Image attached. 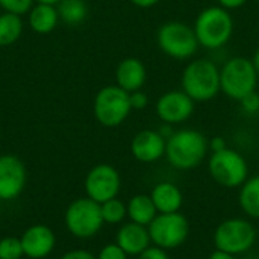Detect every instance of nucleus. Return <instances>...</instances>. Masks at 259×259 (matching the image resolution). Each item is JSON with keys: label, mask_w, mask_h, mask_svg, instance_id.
<instances>
[{"label": "nucleus", "mask_w": 259, "mask_h": 259, "mask_svg": "<svg viewBox=\"0 0 259 259\" xmlns=\"http://www.w3.org/2000/svg\"><path fill=\"white\" fill-rule=\"evenodd\" d=\"M209 152V140L196 129H179L167 140L165 159L176 170L199 167Z\"/></svg>", "instance_id": "obj_1"}, {"label": "nucleus", "mask_w": 259, "mask_h": 259, "mask_svg": "<svg viewBox=\"0 0 259 259\" xmlns=\"http://www.w3.org/2000/svg\"><path fill=\"white\" fill-rule=\"evenodd\" d=\"M181 90L196 103H205L220 93V67L209 58L191 59L181 76Z\"/></svg>", "instance_id": "obj_2"}, {"label": "nucleus", "mask_w": 259, "mask_h": 259, "mask_svg": "<svg viewBox=\"0 0 259 259\" xmlns=\"http://www.w3.org/2000/svg\"><path fill=\"white\" fill-rule=\"evenodd\" d=\"M193 29L202 49L220 50L231 41L235 24L231 11L214 5L197 14Z\"/></svg>", "instance_id": "obj_3"}, {"label": "nucleus", "mask_w": 259, "mask_h": 259, "mask_svg": "<svg viewBox=\"0 0 259 259\" xmlns=\"http://www.w3.org/2000/svg\"><path fill=\"white\" fill-rule=\"evenodd\" d=\"M258 73L250 58L232 56L220 67V93L240 102L258 88Z\"/></svg>", "instance_id": "obj_4"}, {"label": "nucleus", "mask_w": 259, "mask_h": 259, "mask_svg": "<svg viewBox=\"0 0 259 259\" xmlns=\"http://www.w3.org/2000/svg\"><path fill=\"white\" fill-rule=\"evenodd\" d=\"M156 44L164 55L176 61H190L200 49L193 26L179 20H170L159 26Z\"/></svg>", "instance_id": "obj_5"}, {"label": "nucleus", "mask_w": 259, "mask_h": 259, "mask_svg": "<svg viewBox=\"0 0 259 259\" xmlns=\"http://www.w3.org/2000/svg\"><path fill=\"white\" fill-rule=\"evenodd\" d=\"M64 223L67 231L79 240H90L96 237L105 225L100 203L90 197L73 200L65 209Z\"/></svg>", "instance_id": "obj_6"}, {"label": "nucleus", "mask_w": 259, "mask_h": 259, "mask_svg": "<svg viewBox=\"0 0 259 259\" xmlns=\"http://www.w3.org/2000/svg\"><path fill=\"white\" fill-rule=\"evenodd\" d=\"M129 93L118 85L103 87L94 99V117L105 127H117L132 112Z\"/></svg>", "instance_id": "obj_7"}, {"label": "nucleus", "mask_w": 259, "mask_h": 259, "mask_svg": "<svg viewBox=\"0 0 259 259\" xmlns=\"http://www.w3.org/2000/svg\"><path fill=\"white\" fill-rule=\"evenodd\" d=\"M208 170L211 178L223 188H238L249 179V164L246 158L229 147L211 155Z\"/></svg>", "instance_id": "obj_8"}, {"label": "nucleus", "mask_w": 259, "mask_h": 259, "mask_svg": "<svg viewBox=\"0 0 259 259\" xmlns=\"http://www.w3.org/2000/svg\"><path fill=\"white\" fill-rule=\"evenodd\" d=\"M256 241V229L246 219H228L222 222L214 232V246L217 250L234 256L249 252Z\"/></svg>", "instance_id": "obj_9"}, {"label": "nucleus", "mask_w": 259, "mask_h": 259, "mask_svg": "<svg viewBox=\"0 0 259 259\" xmlns=\"http://www.w3.org/2000/svg\"><path fill=\"white\" fill-rule=\"evenodd\" d=\"M147 229L153 246L167 252L181 247L190 235V223L181 212L158 214Z\"/></svg>", "instance_id": "obj_10"}, {"label": "nucleus", "mask_w": 259, "mask_h": 259, "mask_svg": "<svg viewBox=\"0 0 259 259\" xmlns=\"http://www.w3.org/2000/svg\"><path fill=\"white\" fill-rule=\"evenodd\" d=\"M83 187L87 197L97 203H103L118 196L121 188V178L117 168L112 165L97 164L87 173Z\"/></svg>", "instance_id": "obj_11"}, {"label": "nucleus", "mask_w": 259, "mask_h": 259, "mask_svg": "<svg viewBox=\"0 0 259 259\" xmlns=\"http://www.w3.org/2000/svg\"><path fill=\"white\" fill-rule=\"evenodd\" d=\"M194 108L196 102L187 93L182 90H171L158 97L155 112L162 123L178 126L191 118Z\"/></svg>", "instance_id": "obj_12"}, {"label": "nucleus", "mask_w": 259, "mask_h": 259, "mask_svg": "<svg viewBox=\"0 0 259 259\" xmlns=\"http://www.w3.org/2000/svg\"><path fill=\"white\" fill-rule=\"evenodd\" d=\"M26 187V167L14 155L0 156V200H15Z\"/></svg>", "instance_id": "obj_13"}, {"label": "nucleus", "mask_w": 259, "mask_h": 259, "mask_svg": "<svg viewBox=\"0 0 259 259\" xmlns=\"http://www.w3.org/2000/svg\"><path fill=\"white\" fill-rule=\"evenodd\" d=\"M167 140L158 132V129L140 131L131 143L132 156L143 164H153L165 156Z\"/></svg>", "instance_id": "obj_14"}, {"label": "nucleus", "mask_w": 259, "mask_h": 259, "mask_svg": "<svg viewBox=\"0 0 259 259\" xmlns=\"http://www.w3.org/2000/svg\"><path fill=\"white\" fill-rule=\"evenodd\" d=\"M20 241L24 256L30 259L49 256L56 246V237L53 231L46 225H33L27 228L20 237Z\"/></svg>", "instance_id": "obj_15"}, {"label": "nucleus", "mask_w": 259, "mask_h": 259, "mask_svg": "<svg viewBox=\"0 0 259 259\" xmlns=\"http://www.w3.org/2000/svg\"><path fill=\"white\" fill-rule=\"evenodd\" d=\"M115 243L127 253V256H138L150 247L152 240L147 226L129 222L121 225L117 231Z\"/></svg>", "instance_id": "obj_16"}, {"label": "nucleus", "mask_w": 259, "mask_h": 259, "mask_svg": "<svg viewBox=\"0 0 259 259\" xmlns=\"http://www.w3.org/2000/svg\"><path fill=\"white\" fill-rule=\"evenodd\" d=\"M147 79V70L141 59L138 58H124L115 70V85L127 91L129 94L134 91L143 90Z\"/></svg>", "instance_id": "obj_17"}, {"label": "nucleus", "mask_w": 259, "mask_h": 259, "mask_svg": "<svg viewBox=\"0 0 259 259\" xmlns=\"http://www.w3.org/2000/svg\"><path fill=\"white\" fill-rule=\"evenodd\" d=\"M150 197L158 209V214L179 212L184 203V194L173 182H159L152 188Z\"/></svg>", "instance_id": "obj_18"}, {"label": "nucleus", "mask_w": 259, "mask_h": 259, "mask_svg": "<svg viewBox=\"0 0 259 259\" xmlns=\"http://www.w3.org/2000/svg\"><path fill=\"white\" fill-rule=\"evenodd\" d=\"M59 21V14L55 5L36 3L29 11V26L36 33H50Z\"/></svg>", "instance_id": "obj_19"}, {"label": "nucleus", "mask_w": 259, "mask_h": 259, "mask_svg": "<svg viewBox=\"0 0 259 259\" xmlns=\"http://www.w3.org/2000/svg\"><path fill=\"white\" fill-rule=\"evenodd\" d=\"M127 217L131 222L149 226L158 215V209L150 197V194H135L127 202Z\"/></svg>", "instance_id": "obj_20"}, {"label": "nucleus", "mask_w": 259, "mask_h": 259, "mask_svg": "<svg viewBox=\"0 0 259 259\" xmlns=\"http://www.w3.org/2000/svg\"><path fill=\"white\" fill-rule=\"evenodd\" d=\"M240 206L252 219H259V175L249 178L240 187Z\"/></svg>", "instance_id": "obj_21"}, {"label": "nucleus", "mask_w": 259, "mask_h": 259, "mask_svg": "<svg viewBox=\"0 0 259 259\" xmlns=\"http://www.w3.org/2000/svg\"><path fill=\"white\" fill-rule=\"evenodd\" d=\"M56 9L59 20L68 26H79L88 17V5L85 0H59Z\"/></svg>", "instance_id": "obj_22"}, {"label": "nucleus", "mask_w": 259, "mask_h": 259, "mask_svg": "<svg viewBox=\"0 0 259 259\" xmlns=\"http://www.w3.org/2000/svg\"><path fill=\"white\" fill-rule=\"evenodd\" d=\"M23 33L21 17L11 12L0 14V46L14 44Z\"/></svg>", "instance_id": "obj_23"}, {"label": "nucleus", "mask_w": 259, "mask_h": 259, "mask_svg": "<svg viewBox=\"0 0 259 259\" xmlns=\"http://www.w3.org/2000/svg\"><path fill=\"white\" fill-rule=\"evenodd\" d=\"M100 209H102L103 222L106 225H120L127 217V206H126V203L121 202L117 197L100 203Z\"/></svg>", "instance_id": "obj_24"}, {"label": "nucleus", "mask_w": 259, "mask_h": 259, "mask_svg": "<svg viewBox=\"0 0 259 259\" xmlns=\"http://www.w3.org/2000/svg\"><path fill=\"white\" fill-rule=\"evenodd\" d=\"M23 246L17 237H5L0 240V259H21Z\"/></svg>", "instance_id": "obj_25"}, {"label": "nucleus", "mask_w": 259, "mask_h": 259, "mask_svg": "<svg viewBox=\"0 0 259 259\" xmlns=\"http://www.w3.org/2000/svg\"><path fill=\"white\" fill-rule=\"evenodd\" d=\"M33 0H0V8L5 9V12L23 15L32 9Z\"/></svg>", "instance_id": "obj_26"}, {"label": "nucleus", "mask_w": 259, "mask_h": 259, "mask_svg": "<svg viewBox=\"0 0 259 259\" xmlns=\"http://www.w3.org/2000/svg\"><path fill=\"white\" fill-rule=\"evenodd\" d=\"M97 259H127V253L117 243H111L100 249Z\"/></svg>", "instance_id": "obj_27"}, {"label": "nucleus", "mask_w": 259, "mask_h": 259, "mask_svg": "<svg viewBox=\"0 0 259 259\" xmlns=\"http://www.w3.org/2000/svg\"><path fill=\"white\" fill-rule=\"evenodd\" d=\"M238 103H240L241 111L246 115H256V114H259V94L256 91L249 94L247 97H244Z\"/></svg>", "instance_id": "obj_28"}, {"label": "nucleus", "mask_w": 259, "mask_h": 259, "mask_svg": "<svg viewBox=\"0 0 259 259\" xmlns=\"http://www.w3.org/2000/svg\"><path fill=\"white\" fill-rule=\"evenodd\" d=\"M129 99H131L132 111H143V109H146L147 105H149V97H147V94H146L143 90L131 93Z\"/></svg>", "instance_id": "obj_29"}, {"label": "nucleus", "mask_w": 259, "mask_h": 259, "mask_svg": "<svg viewBox=\"0 0 259 259\" xmlns=\"http://www.w3.org/2000/svg\"><path fill=\"white\" fill-rule=\"evenodd\" d=\"M138 259H170V256H168L167 250H164L158 246H150L141 255H138Z\"/></svg>", "instance_id": "obj_30"}, {"label": "nucleus", "mask_w": 259, "mask_h": 259, "mask_svg": "<svg viewBox=\"0 0 259 259\" xmlns=\"http://www.w3.org/2000/svg\"><path fill=\"white\" fill-rule=\"evenodd\" d=\"M61 259H97L96 255H93L91 252L88 250H83V249H74V250H68L65 252Z\"/></svg>", "instance_id": "obj_31"}, {"label": "nucleus", "mask_w": 259, "mask_h": 259, "mask_svg": "<svg viewBox=\"0 0 259 259\" xmlns=\"http://www.w3.org/2000/svg\"><path fill=\"white\" fill-rule=\"evenodd\" d=\"M247 3V0H217V5L228 9V11H235L240 9L241 6H244Z\"/></svg>", "instance_id": "obj_32"}, {"label": "nucleus", "mask_w": 259, "mask_h": 259, "mask_svg": "<svg viewBox=\"0 0 259 259\" xmlns=\"http://www.w3.org/2000/svg\"><path fill=\"white\" fill-rule=\"evenodd\" d=\"M228 147L226 144V140L223 137H212L209 140V150L214 153V152H222Z\"/></svg>", "instance_id": "obj_33"}, {"label": "nucleus", "mask_w": 259, "mask_h": 259, "mask_svg": "<svg viewBox=\"0 0 259 259\" xmlns=\"http://www.w3.org/2000/svg\"><path fill=\"white\" fill-rule=\"evenodd\" d=\"M158 132H159L165 140H168V138L175 134V126H173V124H168V123H162V124L159 126Z\"/></svg>", "instance_id": "obj_34"}, {"label": "nucleus", "mask_w": 259, "mask_h": 259, "mask_svg": "<svg viewBox=\"0 0 259 259\" xmlns=\"http://www.w3.org/2000/svg\"><path fill=\"white\" fill-rule=\"evenodd\" d=\"M161 0H131L132 5H135L137 8L141 9H147V8H153L155 5H158Z\"/></svg>", "instance_id": "obj_35"}, {"label": "nucleus", "mask_w": 259, "mask_h": 259, "mask_svg": "<svg viewBox=\"0 0 259 259\" xmlns=\"http://www.w3.org/2000/svg\"><path fill=\"white\" fill-rule=\"evenodd\" d=\"M208 259H235L234 255H231V253H228V252H222V250H214L211 255H209V258Z\"/></svg>", "instance_id": "obj_36"}, {"label": "nucleus", "mask_w": 259, "mask_h": 259, "mask_svg": "<svg viewBox=\"0 0 259 259\" xmlns=\"http://www.w3.org/2000/svg\"><path fill=\"white\" fill-rule=\"evenodd\" d=\"M252 62H253V65H255V70H256V73H258V77H259V47L256 49V52L253 53Z\"/></svg>", "instance_id": "obj_37"}, {"label": "nucleus", "mask_w": 259, "mask_h": 259, "mask_svg": "<svg viewBox=\"0 0 259 259\" xmlns=\"http://www.w3.org/2000/svg\"><path fill=\"white\" fill-rule=\"evenodd\" d=\"M36 3H46V5H58L59 0H35Z\"/></svg>", "instance_id": "obj_38"}]
</instances>
